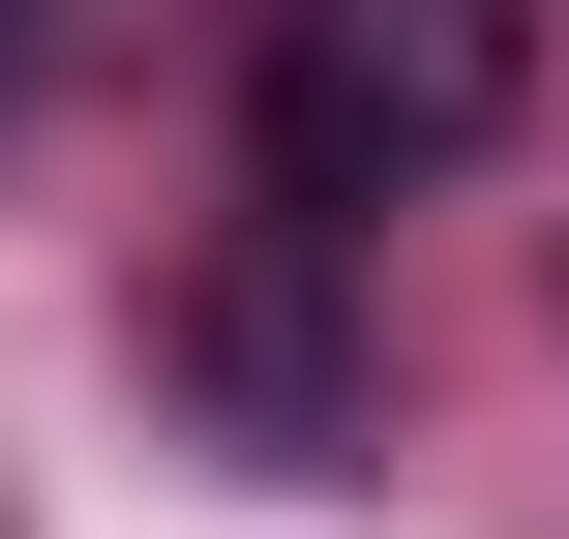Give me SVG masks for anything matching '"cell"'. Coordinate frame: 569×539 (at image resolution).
<instances>
[{"label":"cell","mask_w":569,"mask_h":539,"mask_svg":"<svg viewBox=\"0 0 569 539\" xmlns=\"http://www.w3.org/2000/svg\"><path fill=\"white\" fill-rule=\"evenodd\" d=\"M30 30H60V0H0V60H30Z\"/></svg>","instance_id":"3"},{"label":"cell","mask_w":569,"mask_h":539,"mask_svg":"<svg viewBox=\"0 0 569 539\" xmlns=\"http://www.w3.org/2000/svg\"><path fill=\"white\" fill-rule=\"evenodd\" d=\"M510 120H540V0H270V90H240L300 240H360L390 180H480Z\"/></svg>","instance_id":"1"},{"label":"cell","mask_w":569,"mask_h":539,"mask_svg":"<svg viewBox=\"0 0 569 539\" xmlns=\"http://www.w3.org/2000/svg\"><path fill=\"white\" fill-rule=\"evenodd\" d=\"M180 360H210L270 450H330V300H300V270H210V300H180Z\"/></svg>","instance_id":"2"}]
</instances>
